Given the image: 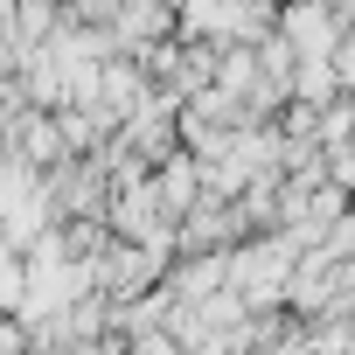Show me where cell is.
I'll return each instance as SVG.
<instances>
[{"label":"cell","instance_id":"6da1fadb","mask_svg":"<svg viewBox=\"0 0 355 355\" xmlns=\"http://www.w3.org/2000/svg\"><path fill=\"white\" fill-rule=\"evenodd\" d=\"M272 35H279L293 56H334L341 21L327 15V0H293L286 15H272Z\"/></svg>","mask_w":355,"mask_h":355},{"label":"cell","instance_id":"7a4b0ae2","mask_svg":"<svg viewBox=\"0 0 355 355\" xmlns=\"http://www.w3.org/2000/svg\"><path fill=\"white\" fill-rule=\"evenodd\" d=\"M327 63H334V84H355V21L341 28V42H334V56H327Z\"/></svg>","mask_w":355,"mask_h":355}]
</instances>
